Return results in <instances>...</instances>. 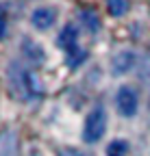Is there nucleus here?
<instances>
[{
  "label": "nucleus",
  "instance_id": "f257e3e1",
  "mask_svg": "<svg viewBox=\"0 0 150 156\" xmlns=\"http://www.w3.org/2000/svg\"><path fill=\"white\" fill-rule=\"evenodd\" d=\"M9 83L13 91L20 98H39L44 93V87L39 83V78L35 76V72L22 67L20 63H11L9 67Z\"/></svg>",
  "mask_w": 150,
  "mask_h": 156
},
{
  "label": "nucleus",
  "instance_id": "f03ea898",
  "mask_svg": "<svg viewBox=\"0 0 150 156\" xmlns=\"http://www.w3.org/2000/svg\"><path fill=\"white\" fill-rule=\"evenodd\" d=\"M107 130V113L104 108H93L89 115H87V122H85V130H83V139L87 143H96L100 136L104 134Z\"/></svg>",
  "mask_w": 150,
  "mask_h": 156
},
{
  "label": "nucleus",
  "instance_id": "7ed1b4c3",
  "mask_svg": "<svg viewBox=\"0 0 150 156\" xmlns=\"http://www.w3.org/2000/svg\"><path fill=\"white\" fill-rule=\"evenodd\" d=\"M115 104H118V111L124 117H133L137 113V106H139L137 91L130 89V87H120V91L115 95Z\"/></svg>",
  "mask_w": 150,
  "mask_h": 156
},
{
  "label": "nucleus",
  "instance_id": "20e7f679",
  "mask_svg": "<svg viewBox=\"0 0 150 156\" xmlns=\"http://www.w3.org/2000/svg\"><path fill=\"white\" fill-rule=\"evenodd\" d=\"M135 65H137V54L133 50H122V52H118L113 56V61H111V69H113V74H118V76L128 74Z\"/></svg>",
  "mask_w": 150,
  "mask_h": 156
},
{
  "label": "nucleus",
  "instance_id": "39448f33",
  "mask_svg": "<svg viewBox=\"0 0 150 156\" xmlns=\"http://www.w3.org/2000/svg\"><path fill=\"white\" fill-rule=\"evenodd\" d=\"M54 20H57V11H54L52 7H39V9H35L33 15H31V22L37 30H48L52 24H54Z\"/></svg>",
  "mask_w": 150,
  "mask_h": 156
},
{
  "label": "nucleus",
  "instance_id": "423d86ee",
  "mask_svg": "<svg viewBox=\"0 0 150 156\" xmlns=\"http://www.w3.org/2000/svg\"><path fill=\"white\" fill-rule=\"evenodd\" d=\"M0 156H17V134L13 130L0 134Z\"/></svg>",
  "mask_w": 150,
  "mask_h": 156
},
{
  "label": "nucleus",
  "instance_id": "0eeeda50",
  "mask_svg": "<svg viewBox=\"0 0 150 156\" xmlns=\"http://www.w3.org/2000/svg\"><path fill=\"white\" fill-rule=\"evenodd\" d=\"M57 44H59V48H63V50H68V52L76 50V44H79V33H76V28H74L72 24H68V26L63 28V33L59 35Z\"/></svg>",
  "mask_w": 150,
  "mask_h": 156
},
{
  "label": "nucleus",
  "instance_id": "6e6552de",
  "mask_svg": "<svg viewBox=\"0 0 150 156\" xmlns=\"http://www.w3.org/2000/svg\"><path fill=\"white\" fill-rule=\"evenodd\" d=\"M79 17H81L83 26H85L89 33H96V30L100 28V20H98V15L93 13V11H81Z\"/></svg>",
  "mask_w": 150,
  "mask_h": 156
},
{
  "label": "nucleus",
  "instance_id": "1a4fd4ad",
  "mask_svg": "<svg viewBox=\"0 0 150 156\" xmlns=\"http://www.w3.org/2000/svg\"><path fill=\"white\" fill-rule=\"evenodd\" d=\"M22 48H24V52L28 54V58H31L33 63H42V61H44V52H42V48L35 46L33 41H24Z\"/></svg>",
  "mask_w": 150,
  "mask_h": 156
},
{
  "label": "nucleus",
  "instance_id": "9d476101",
  "mask_svg": "<svg viewBox=\"0 0 150 156\" xmlns=\"http://www.w3.org/2000/svg\"><path fill=\"white\" fill-rule=\"evenodd\" d=\"M126 152H128V145H126V141H122V139H115L113 143L107 147V154H109V156H126Z\"/></svg>",
  "mask_w": 150,
  "mask_h": 156
},
{
  "label": "nucleus",
  "instance_id": "9b49d317",
  "mask_svg": "<svg viewBox=\"0 0 150 156\" xmlns=\"http://www.w3.org/2000/svg\"><path fill=\"white\" fill-rule=\"evenodd\" d=\"M128 9L126 0H109V13L111 15H124Z\"/></svg>",
  "mask_w": 150,
  "mask_h": 156
},
{
  "label": "nucleus",
  "instance_id": "f8f14e48",
  "mask_svg": "<svg viewBox=\"0 0 150 156\" xmlns=\"http://www.w3.org/2000/svg\"><path fill=\"white\" fill-rule=\"evenodd\" d=\"M139 78L150 85V58H144V61L139 63Z\"/></svg>",
  "mask_w": 150,
  "mask_h": 156
},
{
  "label": "nucleus",
  "instance_id": "ddd939ff",
  "mask_svg": "<svg viewBox=\"0 0 150 156\" xmlns=\"http://www.w3.org/2000/svg\"><path fill=\"white\" fill-rule=\"evenodd\" d=\"M59 156H87V154H83V152H79V150L63 147V150H59Z\"/></svg>",
  "mask_w": 150,
  "mask_h": 156
},
{
  "label": "nucleus",
  "instance_id": "4468645a",
  "mask_svg": "<svg viewBox=\"0 0 150 156\" xmlns=\"http://www.w3.org/2000/svg\"><path fill=\"white\" fill-rule=\"evenodd\" d=\"M5 33H7V22H5L2 17H0V39L5 37Z\"/></svg>",
  "mask_w": 150,
  "mask_h": 156
}]
</instances>
